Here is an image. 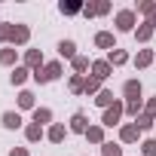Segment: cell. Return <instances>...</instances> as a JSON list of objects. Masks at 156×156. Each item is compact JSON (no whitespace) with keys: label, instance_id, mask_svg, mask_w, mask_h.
Masks as SVG:
<instances>
[{"label":"cell","instance_id":"obj_12","mask_svg":"<svg viewBox=\"0 0 156 156\" xmlns=\"http://www.w3.org/2000/svg\"><path fill=\"white\" fill-rule=\"evenodd\" d=\"M138 12H144L147 22L156 25V3H150V0H141V3H138Z\"/></svg>","mask_w":156,"mask_h":156},{"label":"cell","instance_id":"obj_3","mask_svg":"<svg viewBox=\"0 0 156 156\" xmlns=\"http://www.w3.org/2000/svg\"><path fill=\"white\" fill-rule=\"evenodd\" d=\"M116 28L119 31H135V9H119L116 12Z\"/></svg>","mask_w":156,"mask_h":156},{"label":"cell","instance_id":"obj_17","mask_svg":"<svg viewBox=\"0 0 156 156\" xmlns=\"http://www.w3.org/2000/svg\"><path fill=\"white\" fill-rule=\"evenodd\" d=\"M67 89H70L73 95H76V92H83V89H86V76H80V73H73L70 80H67Z\"/></svg>","mask_w":156,"mask_h":156},{"label":"cell","instance_id":"obj_35","mask_svg":"<svg viewBox=\"0 0 156 156\" xmlns=\"http://www.w3.org/2000/svg\"><path fill=\"white\" fill-rule=\"evenodd\" d=\"M144 113H150V116H156V98H150V101H147V110H144Z\"/></svg>","mask_w":156,"mask_h":156},{"label":"cell","instance_id":"obj_21","mask_svg":"<svg viewBox=\"0 0 156 156\" xmlns=\"http://www.w3.org/2000/svg\"><path fill=\"white\" fill-rule=\"evenodd\" d=\"M52 119V110L49 107H34V122L37 126H43V122H49Z\"/></svg>","mask_w":156,"mask_h":156},{"label":"cell","instance_id":"obj_29","mask_svg":"<svg viewBox=\"0 0 156 156\" xmlns=\"http://www.w3.org/2000/svg\"><path fill=\"white\" fill-rule=\"evenodd\" d=\"M141 153H144V156H156V138L141 141Z\"/></svg>","mask_w":156,"mask_h":156},{"label":"cell","instance_id":"obj_4","mask_svg":"<svg viewBox=\"0 0 156 156\" xmlns=\"http://www.w3.org/2000/svg\"><path fill=\"white\" fill-rule=\"evenodd\" d=\"M28 40H31V28H28V25H12V37H9V43L25 46Z\"/></svg>","mask_w":156,"mask_h":156},{"label":"cell","instance_id":"obj_18","mask_svg":"<svg viewBox=\"0 0 156 156\" xmlns=\"http://www.w3.org/2000/svg\"><path fill=\"white\" fill-rule=\"evenodd\" d=\"M25 138H28L31 144H37V141L43 138V126H37V122H31V126L25 129Z\"/></svg>","mask_w":156,"mask_h":156},{"label":"cell","instance_id":"obj_22","mask_svg":"<svg viewBox=\"0 0 156 156\" xmlns=\"http://www.w3.org/2000/svg\"><path fill=\"white\" fill-rule=\"evenodd\" d=\"M86 138H89L92 144H104V129H101V126H89Z\"/></svg>","mask_w":156,"mask_h":156},{"label":"cell","instance_id":"obj_24","mask_svg":"<svg viewBox=\"0 0 156 156\" xmlns=\"http://www.w3.org/2000/svg\"><path fill=\"white\" fill-rule=\"evenodd\" d=\"M19 107H22V110H31V107H34V92H28V89L19 92Z\"/></svg>","mask_w":156,"mask_h":156},{"label":"cell","instance_id":"obj_32","mask_svg":"<svg viewBox=\"0 0 156 156\" xmlns=\"http://www.w3.org/2000/svg\"><path fill=\"white\" fill-rule=\"evenodd\" d=\"M141 107H144V104H141V98H138V101H126V113H132V116H138V113H141Z\"/></svg>","mask_w":156,"mask_h":156},{"label":"cell","instance_id":"obj_11","mask_svg":"<svg viewBox=\"0 0 156 156\" xmlns=\"http://www.w3.org/2000/svg\"><path fill=\"white\" fill-rule=\"evenodd\" d=\"M58 55L73 61V58H76V43H73V40H61V43H58Z\"/></svg>","mask_w":156,"mask_h":156},{"label":"cell","instance_id":"obj_19","mask_svg":"<svg viewBox=\"0 0 156 156\" xmlns=\"http://www.w3.org/2000/svg\"><path fill=\"white\" fill-rule=\"evenodd\" d=\"M16 58H19V55H16V49H12V46H6V49H0V64H6V67H12V64H16Z\"/></svg>","mask_w":156,"mask_h":156},{"label":"cell","instance_id":"obj_36","mask_svg":"<svg viewBox=\"0 0 156 156\" xmlns=\"http://www.w3.org/2000/svg\"><path fill=\"white\" fill-rule=\"evenodd\" d=\"M9 156H31L25 147H16V150H9Z\"/></svg>","mask_w":156,"mask_h":156},{"label":"cell","instance_id":"obj_34","mask_svg":"<svg viewBox=\"0 0 156 156\" xmlns=\"http://www.w3.org/2000/svg\"><path fill=\"white\" fill-rule=\"evenodd\" d=\"M95 6V16H104V12H110V3H92Z\"/></svg>","mask_w":156,"mask_h":156},{"label":"cell","instance_id":"obj_27","mask_svg":"<svg viewBox=\"0 0 156 156\" xmlns=\"http://www.w3.org/2000/svg\"><path fill=\"white\" fill-rule=\"evenodd\" d=\"M70 64H73V70L80 73V76H83V70H89V58H86V55H76Z\"/></svg>","mask_w":156,"mask_h":156},{"label":"cell","instance_id":"obj_5","mask_svg":"<svg viewBox=\"0 0 156 156\" xmlns=\"http://www.w3.org/2000/svg\"><path fill=\"white\" fill-rule=\"evenodd\" d=\"M138 135H141V129H138L135 122H129V126H122V129H119V141H122V144H135V141H138Z\"/></svg>","mask_w":156,"mask_h":156},{"label":"cell","instance_id":"obj_2","mask_svg":"<svg viewBox=\"0 0 156 156\" xmlns=\"http://www.w3.org/2000/svg\"><path fill=\"white\" fill-rule=\"evenodd\" d=\"M122 113H126V104H122V101H116L113 107H107V110H104L101 126H110V129H113V126H119V116H122Z\"/></svg>","mask_w":156,"mask_h":156},{"label":"cell","instance_id":"obj_30","mask_svg":"<svg viewBox=\"0 0 156 156\" xmlns=\"http://www.w3.org/2000/svg\"><path fill=\"white\" fill-rule=\"evenodd\" d=\"M58 9H61L64 16H76V12H83V3H61Z\"/></svg>","mask_w":156,"mask_h":156},{"label":"cell","instance_id":"obj_28","mask_svg":"<svg viewBox=\"0 0 156 156\" xmlns=\"http://www.w3.org/2000/svg\"><path fill=\"white\" fill-rule=\"evenodd\" d=\"M9 80H12V86H22V83L28 80V67H16V70H12V76H9Z\"/></svg>","mask_w":156,"mask_h":156},{"label":"cell","instance_id":"obj_31","mask_svg":"<svg viewBox=\"0 0 156 156\" xmlns=\"http://www.w3.org/2000/svg\"><path fill=\"white\" fill-rule=\"evenodd\" d=\"M135 126H138V129H150V126H153V116H150V113H138V116H135Z\"/></svg>","mask_w":156,"mask_h":156},{"label":"cell","instance_id":"obj_26","mask_svg":"<svg viewBox=\"0 0 156 156\" xmlns=\"http://www.w3.org/2000/svg\"><path fill=\"white\" fill-rule=\"evenodd\" d=\"M86 95H98L101 92V80H95V76H86V89H83Z\"/></svg>","mask_w":156,"mask_h":156},{"label":"cell","instance_id":"obj_20","mask_svg":"<svg viewBox=\"0 0 156 156\" xmlns=\"http://www.w3.org/2000/svg\"><path fill=\"white\" fill-rule=\"evenodd\" d=\"M135 64H138V67H147V64H153V49H141V52L135 55Z\"/></svg>","mask_w":156,"mask_h":156},{"label":"cell","instance_id":"obj_8","mask_svg":"<svg viewBox=\"0 0 156 156\" xmlns=\"http://www.w3.org/2000/svg\"><path fill=\"white\" fill-rule=\"evenodd\" d=\"M95 46H98V49H110V52H113V49H116V43H113V34H110V31H101V34H95Z\"/></svg>","mask_w":156,"mask_h":156},{"label":"cell","instance_id":"obj_15","mask_svg":"<svg viewBox=\"0 0 156 156\" xmlns=\"http://www.w3.org/2000/svg\"><path fill=\"white\" fill-rule=\"evenodd\" d=\"M153 31H156V25H150V22H144L138 31H135V37H138V43H147L150 37H153Z\"/></svg>","mask_w":156,"mask_h":156},{"label":"cell","instance_id":"obj_33","mask_svg":"<svg viewBox=\"0 0 156 156\" xmlns=\"http://www.w3.org/2000/svg\"><path fill=\"white\" fill-rule=\"evenodd\" d=\"M9 37H12V25H9V22H3V25H0V40L9 43Z\"/></svg>","mask_w":156,"mask_h":156},{"label":"cell","instance_id":"obj_7","mask_svg":"<svg viewBox=\"0 0 156 156\" xmlns=\"http://www.w3.org/2000/svg\"><path fill=\"white\" fill-rule=\"evenodd\" d=\"M70 132H80V135L89 132V119H86V113H73V116H70Z\"/></svg>","mask_w":156,"mask_h":156},{"label":"cell","instance_id":"obj_1","mask_svg":"<svg viewBox=\"0 0 156 156\" xmlns=\"http://www.w3.org/2000/svg\"><path fill=\"white\" fill-rule=\"evenodd\" d=\"M58 76H61V64H58V61H49L46 67L34 70V80H37V83H52V80H58Z\"/></svg>","mask_w":156,"mask_h":156},{"label":"cell","instance_id":"obj_16","mask_svg":"<svg viewBox=\"0 0 156 156\" xmlns=\"http://www.w3.org/2000/svg\"><path fill=\"white\" fill-rule=\"evenodd\" d=\"M3 126H6V129H19V126H22V113H19V110H6V113H3Z\"/></svg>","mask_w":156,"mask_h":156},{"label":"cell","instance_id":"obj_14","mask_svg":"<svg viewBox=\"0 0 156 156\" xmlns=\"http://www.w3.org/2000/svg\"><path fill=\"white\" fill-rule=\"evenodd\" d=\"M64 135H67V129H64L61 122H55V126H52V129L46 132V138H49L52 144H61V141H64Z\"/></svg>","mask_w":156,"mask_h":156},{"label":"cell","instance_id":"obj_6","mask_svg":"<svg viewBox=\"0 0 156 156\" xmlns=\"http://www.w3.org/2000/svg\"><path fill=\"white\" fill-rule=\"evenodd\" d=\"M110 73H113L110 61H92V76H95V80H107Z\"/></svg>","mask_w":156,"mask_h":156},{"label":"cell","instance_id":"obj_23","mask_svg":"<svg viewBox=\"0 0 156 156\" xmlns=\"http://www.w3.org/2000/svg\"><path fill=\"white\" fill-rule=\"evenodd\" d=\"M107 61H110V67H113V64H116V67H119V64H126V61H129V55H126V52H122V49H113V52H110V55H107Z\"/></svg>","mask_w":156,"mask_h":156},{"label":"cell","instance_id":"obj_25","mask_svg":"<svg viewBox=\"0 0 156 156\" xmlns=\"http://www.w3.org/2000/svg\"><path fill=\"white\" fill-rule=\"evenodd\" d=\"M101 153H104V156H122V147L113 144V141H104V144H101Z\"/></svg>","mask_w":156,"mask_h":156},{"label":"cell","instance_id":"obj_10","mask_svg":"<svg viewBox=\"0 0 156 156\" xmlns=\"http://www.w3.org/2000/svg\"><path fill=\"white\" fill-rule=\"evenodd\" d=\"M122 95H126L129 101H138V98H141V83H138V80H126V86H122Z\"/></svg>","mask_w":156,"mask_h":156},{"label":"cell","instance_id":"obj_13","mask_svg":"<svg viewBox=\"0 0 156 156\" xmlns=\"http://www.w3.org/2000/svg\"><path fill=\"white\" fill-rule=\"evenodd\" d=\"M95 104L107 110V107H113V104H116V98H113V92H107V89H101V92L95 95Z\"/></svg>","mask_w":156,"mask_h":156},{"label":"cell","instance_id":"obj_9","mask_svg":"<svg viewBox=\"0 0 156 156\" xmlns=\"http://www.w3.org/2000/svg\"><path fill=\"white\" fill-rule=\"evenodd\" d=\"M25 64L34 67V70H40V67H43V52H40V49H28V52H25Z\"/></svg>","mask_w":156,"mask_h":156}]
</instances>
